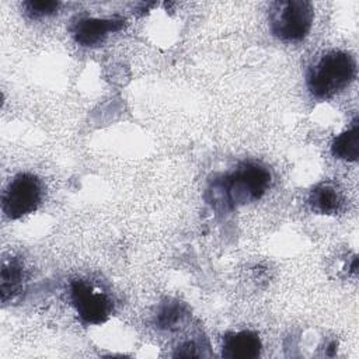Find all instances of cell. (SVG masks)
Masks as SVG:
<instances>
[{
    "label": "cell",
    "instance_id": "cell-4",
    "mask_svg": "<svg viewBox=\"0 0 359 359\" xmlns=\"http://www.w3.org/2000/svg\"><path fill=\"white\" fill-rule=\"evenodd\" d=\"M41 180L29 172H20L7 184L1 196V210L11 219H21L38 209L42 201Z\"/></svg>",
    "mask_w": 359,
    "mask_h": 359
},
{
    "label": "cell",
    "instance_id": "cell-2",
    "mask_svg": "<svg viewBox=\"0 0 359 359\" xmlns=\"http://www.w3.org/2000/svg\"><path fill=\"white\" fill-rule=\"evenodd\" d=\"M313 20V6L304 0H279L269 7L271 31L283 42L303 41L311 29Z\"/></svg>",
    "mask_w": 359,
    "mask_h": 359
},
{
    "label": "cell",
    "instance_id": "cell-5",
    "mask_svg": "<svg viewBox=\"0 0 359 359\" xmlns=\"http://www.w3.org/2000/svg\"><path fill=\"white\" fill-rule=\"evenodd\" d=\"M70 299L79 317L87 324H102L112 313L109 297L86 280L72 282Z\"/></svg>",
    "mask_w": 359,
    "mask_h": 359
},
{
    "label": "cell",
    "instance_id": "cell-1",
    "mask_svg": "<svg viewBox=\"0 0 359 359\" xmlns=\"http://www.w3.org/2000/svg\"><path fill=\"white\" fill-rule=\"evenodd\" d=\"M356 62L345 50H328L309 69L307 88L318 100H328L345 90L355 79Z\"/></svg>",
    "mask_w": 359,
    "mask_h": 359
},
{
    "label": "cell",
    "instance_id": "cell-12",
    "mask_svg": "<svg viewBox=\"0 0 359 359\" xmlns=\"http://www.w3.org/2000/svg\"><path fill=\"white\" fill-rule=\"evenodd\" d=\"M24 11L27 15H29L31 18H42V17H48V15H53L59 7L60 3L59 1H36V0H28L22 3Z\"/></svg>",
    "mask_w": 359,
    "mask_h": 359
},
{
    "label": "cell",
    "instance_id": "cell-11",
    "mask_svg": "<svg viewBox=\"0 0 359 359\" xmlns=\"http://www.w3.org/2000/svg\"><path fill=\"white\" fill-rule=\"evenodd\" d=\"M187 317V309L181 302H170L164 303L157 316L156 324L161 330H175Z\"/></svg>",
    "mask_w": 359,
    "mask_h": 359
},
{
    "label": "cell",
    "instance_id": "cell-3",
    "mask_svg": "<svg viewBox=\"0 0 359 359\" xmlns=\"http://www.w3.org/2000/svg\"><path fill=\"white\" fill-rule=\"evenodd\" d=\"M272 181L271 172L261 164L243 163L223 178L220 188L230 208L258 201Z\"/></svg>",
    "mask_w": 359,
    "mask_h": 359
},
{
    "label": "cell",
    "instance_id": "cell-7",
    "mask_svg": "<svg viewBox=\"0 0 359 359\" xmlns=\"http://www.w3.org/2000/svg\"><path fill=\"white\" fill-rule=\"evenodd\" d=\"M262 342L257 332L243 330L226 334L222 345V356L229 359H254L261 355Z\"/></svg>",
    "mask_w": 359,
    "mask_h": 359
},
{
    "label": "cell",
    "instance_id": "cell-8",
    "mask_svg": "<svg viewBox=\"0 0 359 359\" xmlns=\"http://www.w3.org/2000/svg\"><path fill=\"white\" fill-rule=\"evenodd\" d=\"M309 205L318 215H335L342 206V195L334 184L320 182L310 191Z\"/></svg>",
    "mask_w": 359,
    "mask_h": 359
},
{
    "label": "cell",
    "instance_id": "cell-9",
    "mask_svg": "<svg viewBox=\"0 0 359 359\" xmlns=\"http://www.w3.org/2000/svg\"><path fill=\"white\" fill-rule=\"evenodd\" d=\"M24 278V265L18 258L8 257L3 259L0 273V296L3 303L21 292Z\"/></svg>",
    "mask_w": 359,
    "mask_h": 359
},
{
    "label": "cell",
    "instance_id": "cell-6",
    "mask_svg": "<svg viewBox=\"0 0 359 359\" xmlns=\"http://www.w3.org/2000/svg\"><path fill=\"white\" fill-rule=\"evenodd\" d=\"M125 20L121 17L94 18L86 17L77 20L72 25V35L74 41L86 48H94L104 43L107 36L112 32L121 31L125 27Z\"/></svg>",
    "mask_w": 359,
    "mask_h": 359
},
{
    "label": "cell",
    "instance_id": "cell-10",
    "mask_svg": "<svg viewBox=\"0 0 359 359\" xmlns=\"http://www.w3.org/2000/svg\"><path fill=\"white\" fill-rule=\"evenodd\" d=\"M331 153L335 158L345 161H356L359 157V125L358 121L353 122L352 128L338 135L332 144Z\"/></svg>",
    "mask_w": 359,
    "mask_h": 359
},
{
    "label": "cell",
    "instance_id": "cell-13",
    "mask_svg": "<svg viewBox=\"0 0 359 359\" xmlns=\"http://www.w3.org/2000/svg\"><path fill=\"white\" fill-rule=\"evenodd\" d=\"M196 348L198 346L191 341L184 342L181 346H178V351L175 352V356H199L201 353L195 351Z\"/></svg>",
    "mask_w": 359,
    "mask_h": 359
}]
</instances>
